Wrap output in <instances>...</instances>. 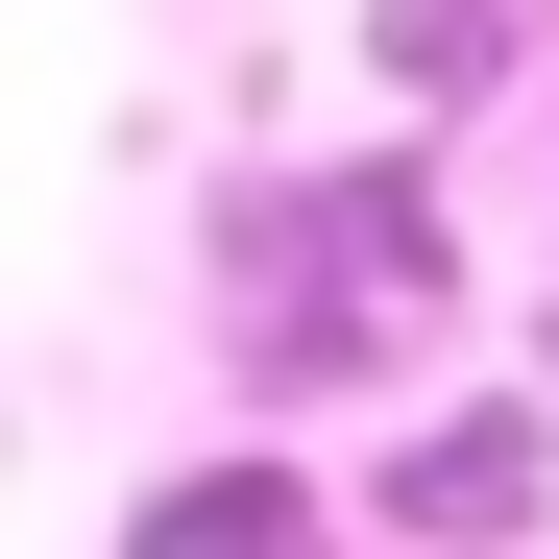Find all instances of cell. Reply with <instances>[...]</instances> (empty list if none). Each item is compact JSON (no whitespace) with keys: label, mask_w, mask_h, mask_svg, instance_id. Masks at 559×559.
Segmentation results:
<instances>
[{"label":"cell","mask_w":559,"mask_h":559,"mask_svg":"<svg viewBox=\"0 0 559 559\" xmlns=\"http://www.w3.org/2000/svg\"><path fill=\"white\" fill-rule=\"evenodd\" d=\"M511 49H535V0H365V73L390 98H487Z\"/></svg>","instance_id":"7a4b0ae2"},{"label":"cell","mask_w":559,"mask_h":559,"mask_svg":"<svg viewBox=\"0 0 559 559\" xmlns=\"http://www.w3.org/2000/svg\"><path fill=\"white\" fill-rule=\"evenodd\" d=\"M146 535H317V487H293V462H170Z\"/></svg>","instance_id":"3957f363"},{"label":"cell","mask_w":559,"mask_h":559,"mask_svg":"<svg viewBox=\"0 0 559 559\" xmlns=\"http://www.w3.org/2000/svg\"><path fill=\"white\" fill-rule=\"evenodd\" d=\"M365 511H390V535H511V511H559V438H535V414H438Z\"/></svg>","instance_id":"6da1fadb"}]
</instances>
